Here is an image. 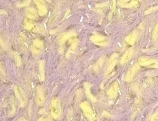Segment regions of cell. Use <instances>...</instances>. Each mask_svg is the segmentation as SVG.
<instances>
[{
  "instance_id": "cell-23",
  "label": "cell",
  "mask_w": 158,
  "mask_h": 121,
  "mask_svg": "<svg viewBox=\"0 0 158 121\" xmlns=\"http://www.w3.org/2000/svg\"><path fill=\"white\" fill-rule=\"evenodd\" d=\"M149 121H158V111L150 117Z\"/></svg>"
},
{
  "instance_id": "cell-18",
  "label": "cell",
  "mask_w": 158,
  "mask_h": 121,
  "mask_svg": "<svg viewBox=\"0 0 158 121\" xmlns=\"http://www.w3.org/2000/svg\"><path fill=\"white\" fill-rule=\"evenodd\" d=\"M105 60V58L104 56H102V57H100V58L98 60V61L97 62L96 64H94V66L93 69H94V72L97 73V72L99 71L100 69H101V68H102L103 65H104V64Z\"/></svg>"
},
{
  "instance_id": "cell-11",
  "label": "cell",
  "mask_w": 158,
  "mask_h": 121,
  "mask_svg": "<svg viewBox=\"0 0 158 121\" xmlns=\"http://www.w3.org/2000/svg\"><path fill=\"white\" fill-rule=\"evenodd\" d=\"M36 102L38 106H43L44 103V94L41 87H38L36 90Z\"/></svg>"
},
{
  "instance_id": "cell-21",
  "label": "cell",
  "mask_w": 158,
  "mask_h": 121,
  "mask_svg": "<svg viewBox=\"0 0 158 121\" xmlns=\"http://www.w3.org/2000/svg\"><path fill=\"white\" fill-rule=\"evenodd\" d=\"M153 38L154 40H157L158 39V23H157V25H155L153 32Z\"/></svg>"
},
{
  "instance_id": "cell-14",
  "label": "cell",
  "mask_w": 158,
  "mask_h": 121,
  "mask_svg": "<svg viewBox=\"0 0 158 121\" xmlns=\"http://www.w3.org/2000/svg\"><path fill=\"white\" fill-rule=\"evenodd\" d=\"M45 64L44 60H40L38 62V70H39V79L41 81L44 80V76H45Z\"/></svg>"
},
{
  "instance_id": "cell-10",
  "label": "cell",
  "mask_w": 158,
  "mask_h": 121,
  "mask_svg": "<svg viewBox=\"0 0 158 121\" xmlns=\"http://www.w3.org/2000/svg\"><path fill=\"white\" fill-rule=\"evenodd\" d=\"M43 47V42L39 39H36L33 41V43L31 46V51L34 55H36L39 53Z\"/></svg>"
},
{
  "instance_id": "cell-6",
  "label": "cell",
  "mask_w": 158,
  "mask_h": 121,
  "mask_svg": "<svg viewBox=\"0 0 158 121\" xmlns=\"http://www.w3.org/2000/svg\"><path fill=\"white\" fill-rule=\"evenodd\" d=\"M118 4L123 8H136L140 6V0H119Z\"/></svg>"
},
{
  "instance_id": "cell-27",
  "label": "cell",
  "mask_w": 158,
  "mask_h": 121,
  "mask_svg": "<svg viewBox=\"0 0 158 121\" xmlns=\"http://www.w3.org/2000/svg\"><path fill=\"white\" fill-rule=\"evenodd\" d=\"M17 121H27L24 118H20L19 119H18Z\"/></svg>"
},
{
  "instance_id": "cell-9",
  "label": "cell",
  "mask_w": 158,
  "mask_h": 121,
  "mask_svg": "<svg viewBox=\"0 0 158 121\" xmlns=\"http://www.w3.org/2000/svg\"><path fill=\"white\" fill-rule=\"evenodd\" d=\"M118 89H119V83H118V81H114L110 87L109 88L108 90L107 91V95L109 97L110 99H114L117 96Z\"/></svg>"
},
{
  "instance_id": "cell-1",
  "label": "cell",
  "mask_w": 158,
  "mask_h": 121,
  "mask_svg": "<svg viewBox=\"0 0 158 121\" xmlns=\"http://www.w3.org/2000/svg\"><path fill=\"white\" fill-rule=\"evenodd\" d=\"M49 112L51 117L55 120H58L61 116L62 110L60 101L58 98H54L51 101L49 106Z\"/></svg>"
},
{
  "instance_id": "cell-22",
  "label": "cell",
  "mask_w": 158,
  "mask_h": 121,
  "mask_svg": "<svg viewBox=\"0 0 158 121\" xmlns=\"http://www.w3.org/2000/svg\"><path fill=\"white\" fill-rule=\"evenodd\" d=\"M27 15L30 18H34L36 17V11L33 9H30L28 10Z\"/></svg>"
},
{
  "instance_id": "cell-20",
  "label": "cell",
  "mask_w": 158,
  "mask_h": 121,
  "mask_svg": "<svg viewBox=\"0 0 158 121\" xmlns=\"http://www.w3.org/2000/svg\"><path fill=\"white\" fill-rule=\"evenodd\" d=\"M12 56L14 57V59L16 63H17V65L18 67H19L21 64V59L19 55L17 52H12Z\"/></svg>"
},
{
  "instance_id": "cell-3",
  "label": "cell",
  "mask_w": 158,
  "mask_h": 121,
  "mask_svg": "<svg viewBox=\"0 0 158 121\" xmlns=\"http://www.w3.org/2000/svg\"><path fill=\"white\" fill-rule=\"evenodd\" d=\"M80 107L81 110H83V112L85 114L86 117L88 118L89 121H94L95 120V114L93 112V109H92L91 106L89 105L88 102L84 101L80 104Z\"/></svg>"
},
{
  "instance_id": "cell-24",
  "label": "cell",
  "mask_w": 158,
  "mask_h": 121,
  "mask_svg": "<svg viewBox=\"0 0 158 121\" xmlns=\"http://www.w3.org/2000/svg\"><path fill=\"white\" fill-rule=\"evenodd\" d=\"M26 27H27V28L28 29V30H32V31H34L36 30V27L35 25H34V24H32L31 22H28L27 24H26Z\"/></svg>"
},
{
  "instance_id": "cell-8",
  "label": "cell",
  "mask_w": 158,
  "mask_h": 121,
  "mask_svg": "<svg viewBox=\"0 0 158 121\" xmlns=\"http://www.w3.org/2000/svg\"><path fill=\"white\" fill-rule=\"evenodd\" d=\"M118 56V54H113L111 57H110L108 64H107L106 70H105V75L110 74V73L112 71L113 69H114L116 64H117Z\"/></svg>"
},
{
  "instance_id": "cell-26",
  "label": "cell",
  "mask_w": 158,
  "mask_h": 121,
  "mask_svg": "<svg viewBox=\"0 0 158 121\" xmlns=\"http://www.w3.org/2000/svg\"><path fill=\"white\" fill-rule=\"evenodd\" d=\"M38 121H51L49 119H48L47 118L45 117H41L38 120Z\"/></svg>"
},
{
  "instance_id": "cell-13",
  "label": "cell",
  "mask_w": 158,
  "mask_h": 121,
  "mask_svg": "<svg viewBox=\"0 0 158 121\" xmlns=\"http://www.w3.org/2000/svg\"><path fill=\"white\" fill-rule=\"evenodd\" d=\"M138 34L137 32V31H133L132 33H131L130 35H128L125 38V41L130 45H133L136 42L137 39H138Z\"/></svg>"
},
{
  "instance_id": "cell-17",
  "label": "cell",
  "mask_w": 158,
  "mask_h": 121,
  "mask_svg": "<svg viewBox=\"0 0 158 121\" xmlns=\"http://www.w3.org/2000/svg\"><path fill=\"white\" fill-rule=\"evenodd\" d=\"M75 35L74 32H73V31H70V32H67V33H65L64 34H62L59 37V43L62 44L63 43H64L66 41H67L68 39L71 38V37H73V36Z\"/></svg>"
},
{
  "instance_id": "cell-19",
  "label": "cell",
  "mask_w": 158,
  "mask_h": 121,
  "mask_svg": "<svg viewBox=\"0 0 158 121\" xmlns=\"http://www.w3.org/2000/svg\"><path fill=\"white\" fill-rule=\"evenodd\" d=\"M78 44H79V41H78V40H77V39H75V40H74L72 42L69 48H68V49L67 54V56H68V55L69 56V55L74 53V52L76 51V49H77Z\"/></svg>"
},
{
  "instance_id": "cell-7",
  "label": "cell",
  "mask_w": 158,
  "mask_h": 121,
  "mask_svg": "<svg viewBox=\"0 0 158 121\" xmlns=\"http://www.w3.org/2000/svg\"><path fill=\"white\" fill-rule=\"evenodd\" d=\"M140 69V64L138 63L134 64L132 67L130 68V69L128 70V71L126 73V75L125 76V81H127V82H130L133 80V79L134 77V76L136 75L137 72Z\"/></svg>"
},
{
  "instance_id": "cell-16",
  "label": "cell",
  "mask_w": 158,
  "mask_h": 121,
  "mask_svg": "<svg viewBox=\"0 0 158 121\" xmlns=\"http://www.w3.org/2000/svg\"><path fill=\"white\" fill-rule=\"evenodd\" d=\"M34 2H36V6L38 7L40 15H43L45 14L46 7H45V5H44L43 0H34Z\"/></svg>"
},
{
  "instance_id": "cell-2",
  "label": "cell",
  "mask_w": 158,
  "mask_h": 121,
  "mask_svg": "<svg viewBox=\"0 0 158 121\" xmlns=\"http://www.w3.org/2000/svg\"><path fill=\"white\" fill-rule=\"evenodd\" d=\"M138 64L140 66L145 67H151L158 68V60L148 57H141L138 59Z\"/></svg>"
},
{
  "instance_id": "cell-4",
  "label": "cell",
  "mask_w": 158,
  "mask_h": 121,
  "mask_svg": "<svg viewBox=\"0 0 158 121\" xmlns=\"http://www.w3.org/2000/svg\"><path fill=\"white\" fill-rule=\"evenodd\" d=\"M14 91L15 96L18 99V101H19L21 106H25L26 102H27V100H26V96L25 95L24 92L18 86H14Z\"/></svg>"
},
{
  "instance_id": "cell-15",
  "label": "cell",
  "mask_w": 158,
  "mask_h": 121,
  "mask_svg": "<svg viewBox=\"0 0 158 121\" xmlns=\"http://www.w3.org/2000/svg\"><path fill=\"white\" fill-rule=\"evenodd\" d=\"M84 88H85V93L86 94L88 98L91 100L92 102H96V98L94 97L93 94L91 93V84L89 83H84Z\"/></svg>"
},
{
  "instance_id": "cell-25",
  "label": "cell",
  "mask_w": 158,
  "mask_h": 121,
  "mask_svg": "<svg viewBox=\"0 0 158 121\" xmlns=\"http://www.w3.org/2000/svg\"><path fill=\"white\" fill-rule=\"evenodd\" d=\"M158 10V6H155L154 8H150L149 10H147V11L145 12V14H149V13L154 12V11H155V10Z\"/></svg>"
},
{
  "instance_id": "cell-12",
  "label": "cell",
  "mask_w": 158,
  "mask_h": 121,
  "mask_svg": "<svg viewBox=\"0 0 158 121\" xmlns=\"http://www.w3.org/2000/svg\"><path fill=\"white\" fill-rule=\"evenodd\" d=\"M134 50L133 48H130L125 51V53L123 54V56L121 57L120 60V64H125L126 63L128 62L131 60L133 55Z\"/></svg>"
},
{
  "instance_id": "cell-5",
  "label": "cell",
  "mask_w": 158,
  "mask_h": 121,
  "mask_svg": "<svg viewBox=\"0 0 158 121\" xmlns=\"http://www.w3.org/2000/svg\"><path fill=\"white\" fill-rule=\"evenodd\" d=\"M91 41L97 45L101 47H106L109 44L110 41L108 38L100 35H94L91 37Z\"/></svg>"
}]
</instances>
